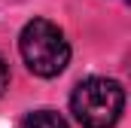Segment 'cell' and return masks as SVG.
<instances>
[{
    "label": "cell",
    "instance_id": "obj_3",
    "mask_svg": "<svg viewBox=\"0 0 131 128\" xmlns=\"http://www.w3.org/2000/svg\"><path fill=\"white\" fill-rule=\"evenodd\" d=\"M21 128H67V122H64V116L55 113V110H34V113L25 116Z\"/></svg>",
    "mask_w": 131,
    "mask_h": 128
},
{
    "label": "cell",
    "instance_id": "obj_4",
    "mask_svg": "<svg viewBox=\"0 0 131 128\" xmlns=\"http://www.w3.org/2000/svg\"><path fill=\"white\" fill-rule=\"evenodd\" d=\"M6 86H9V64H6L3 55H0V95L6 92Z\"/></svg>",
    "mask_w": 131,
    "mask_h": 128
},
{
    "label": "cell",
    "instance_id": "obj_1",
    "mask_svg": "<svg viewBox=\"0 0 131 128\" xmlns=\"http://www.w3.org/2000/svg\"><path fill=\"white\" fill-rule=\"evenodd\" d=\"M18 52H21V61L28 64V70L43 79L58 76L70 64V43H67L64 31L46 18H34L21 28Z\"/></svg>",
    "mask_w": 131,
    "mask_h": 128
},
{
    "label": "cell",
    "instance_id": "obj_2",
    "mask_svg": "<svg viewBox=\"0 0 131 128\" xmlns=\"http://www.w3.org/2000/svg\"><path fill=\"white\" fill-rule=\"evenodd\" d=\"M70 110L82 128H113L125 110V89L116 79L89 76L73 89Z\"/></svg>",
    "mask_w": 131,
    "mask_h": 128
}]
</instances>
